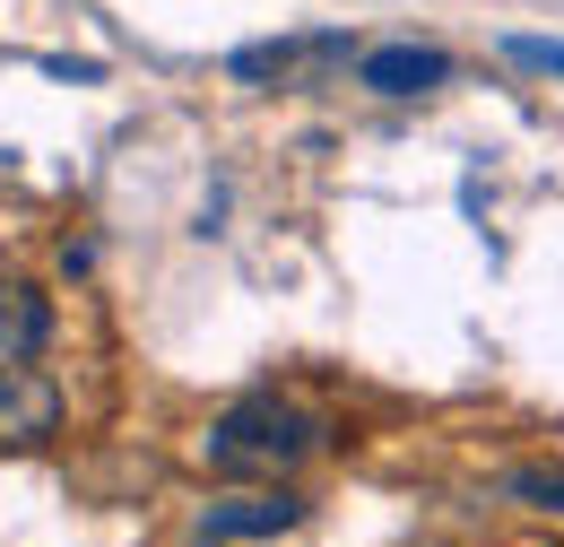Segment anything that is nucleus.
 Masks as SVG:
<instances>
[{
  "label": "nucleus",
  "instance_id": "nucleus-1",
  "mask_svg": "<svg viewBox=\"0 0 564 547\" xmlns=\"http://www.w3.org/2000/svg\"><path fill=\"white\" fill-rule=\"evenodd\" d=\"M330 443V426L304 409V400H279V392H243L235 409L209 417L200 435V461L217 479H286L295 461H313Z\"/></svg>",
  "mask_w": 564,
  "mask_h": 547
},
{
  "label": "nucleus",
  "instance_id": "nucleus-2",
  "mask_svg": "<svg viewBox=\"0 0 564 547\" xmlns=\"http://www.w3.org/2000/svg\"><path fill=\"white\" fill-rule=\"evenodd\" d=\"M62 435V383L26 356H0V452H44Z\"/></svg>",
  "mask_w": 564,
  "mask_h": 547
},
{
  "label": "nucleus",
  "instance_id": "nucleus-3",
  "mask_svg": "<svg viewBox=\"0 0 564 547\" xmlns=\"http://www.w3.org/2000/svg\"><path fill=\"white\" fill-rule=\"evenodd\" d=\"M356 44L348 35H279V44H243L235 53V78H279V87H295V78H322V69H348Z\"/></svg>",
  "mask_w": 564,
  "mask_h": 547
},
{
  "label": "nucleus",
  "instance_id": "nucleus-4",
  "mask_svg": "<svg viewBox=\"0 0 564 547\" xmlns=\"http://www.w3.org/2000/svg\"><path fill=\"white\" fill-rule=\"evenodd\" d=\"M443 78H452V62L434 44H373V53H356V87H373V96H434Z\"/></svg>",
  "mask_w": 564,
  "mask_h": 547
},
{
  "label": "nucleus",
  "instance_id": "nucleus-5",
  "mask_svg": "<svg viewBox=\"0 0 564 547\" xmlns=\"http://www.w3.org/2000/svg\"><path fill=\"white\" fill-rule=\"evenodd\" d=\"M304 522V495H286L279 479L270 486H252V495H226L209 513V539L226 547V539H279V530H295Z\"/></svg>",
  "mask_w": 564,
  "mask_h": 547
},
{
  "label": "nucleus",
  "instance_id": "nucleus-6",
  "mask_svg": "<svg viewBox=\"0 0 564 547\" xmlns=\"http://www.w3.org/2000/svg\"><path fill=\"white\" fill-rule=\"evenodd\" d=\"M53 347V296L35 278H0V356H44Z\"/></svg>",
  "mask_w": 564,
  "mask_h": 547
},
{
  "label": "nucleus",
  "instance_id": "nucleus-7",
  "mask_svg": "<svg viewBox=\"0 0 564 547\" xmlns=\"http://www.w3.org/2000/svg\"><path fill=\"white\" fill-rule=\"evenodd\" d=\"M503 495L539 504V513H564V470H503Z\"/></svg>",
  "mask_w": 564,
  "mask_h": 547
},
{
  "label": "nucleus",
  "instance_id": "nucleus-8",
  "mask_svg": "<svg viewBox=\"0 0 564 547\" xmlns=\"http://www.w3.org/2000/svg\"><path fill=\"white\" fill-rule=\"evenodd\" d=\"M503 53H512L521 69H556V78H564V44H556V35H512Z\"/></svg>",
  "mask_w": 564,
  "mask_h": 547
}]
</instances>
